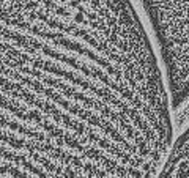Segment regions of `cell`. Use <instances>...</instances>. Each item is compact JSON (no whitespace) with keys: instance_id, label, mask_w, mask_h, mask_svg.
I'll list each match as a JSON object with an SVG mask.
<instances>
[{"instance_id":"7a4b0ae2","label":"cell","mask_w":189,"mask_h":178,"mask_svg":"<svg viewBox=\"0 0 189 178\" xmlns=\"http://www.w3.org/2000/svg\"><path fill=\"white\" fill-rule=\"evenodd\" d=\"M167 68L175 107L189 96V0H140Z\"/></svg>"},{"instance_id":"6da1fadb","label":"cell","mask_w":189,"mask_h":178,"mask_svg":"<svg viewBox=\"0 0 189 178\" xmlns=\"http://www.w3.org/2000/svg\"><path fill=\"white\" fill-rule=\"evenodd\" d=\"M0 178H142L101 74L44 27L0 19Z\"/></svg>"}]
</instances>
